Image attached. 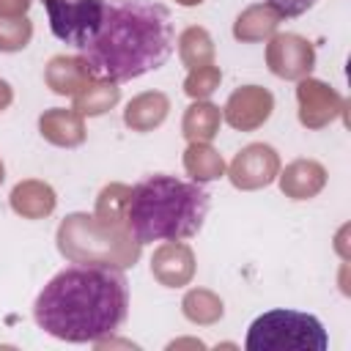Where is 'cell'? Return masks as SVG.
Instances as JSON below:
<instances>
[{
    "mask_svg": "<svg viewBox=\"0 0 351 351\" xmlns=\"http://www.w3.org/2000/svg\"><path fill=\"white\" fill-rule=\"evenodd\" d=\"M271 5V11L277 16H285V19H293V16H302L307 14L318 0H266Z\"/></svg>",
    "mask_w": 351,
    "mask_h": 351,
    "instance_id": "6",
    "label": "cell"
},
{
    "mask_svg": "<svg viewBox=\"0 0 351 351\" xmlns=\"http://www.w3.org/2000/svg\"><path fill=\"white\" fill-rule=\"evenodd\" d=\"M247 351H326L329 337L324 324L299 310H269L250 324Z\"/></svg>",
    "mask_w": 351,
    "mask_h": 351,
    "instance_id": "4",
    "label": "cell"
},
{
    "mask_svg": "<svg viewBox=\"0 0 351 351\" xmlns=\"http://www.w3.org/2000/svg\"><path fill=\"white\" fill-rule=\"evenodd\" d=\"M104 3L107 0H41L52 36L77 49L96 36L104 16Z\"/></svg>",
    "mask_w": 351,
    "mask_h": 351,
    "instance_id": "5",
    "label": "cell"
},
{
    "mask_svg": "<svg viewBox=\"0 0 351 351\" xmlns=\"http://www.w3.org/2000/svg\"><path fill=\"white\" fill-rule=\"evenodd\" d=\"M176 33L170 11L156 0H112L96 36L80 47V63L93 80L129 82L165 66Z\"/></svg>",
    "mask_w": 351,
    "mask_h": 351,
    "instance_id": "2",
    "label": "cell"
},
{
    "mask_svg": "<svg viewBox=\"0 0 351 351\" xmlns=\"http://www.w3.org/2000/svg\"><path fill=\"white\" fill-rule=\"evenodd\" d=\"M129 315L126 274L110 263H71L36 296V326L66 343L112 337Z\"/></svg>",
    "mask_w": 351,
    "mask_h": 351,
    "instance_id": "1",
    "label": "cell"
},
{
    "mask_svg": "<svg viewBox=\"0 0 351 351\" xmlns=\"http://www.w3.org/2000/svg\"><path fill=\"white\" fill-rule=\"evenodd\" d=\"M211 208V195L176 176H148L132 186L126 200V230L140 241L192 239Z\"/></svg>",
    "mask_w": 351,
    "mask_h": 351,
    "instance_id": "3",
    "label": "cell"
}]
</instances>
